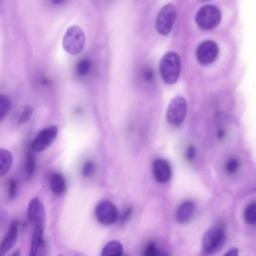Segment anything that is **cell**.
Instances as JSON below:
<instances>
[{
	"label": "cell",
	"mask_w": 256,
	"mask_h": 256,
	"mask_svg": "<svg viewBox=\"0 0 256 256\" xmlns=\"http://www.w3.org/2000/svg\"><path fill=\"white\" fill-rule=\"evenodd\" d=\"M62 45L64 50L71 55L81 53L85 46V34L82 28L77 25L68 27L63 36Z\"/></svg>",
	"instance_id": "4"
},
{
	"label": "cell",
	"mask_w": 256,
	"mask_h": 256,
	"mask_svg": "<svg viewBox=\"0 0 256 256\" xmlns=\"http://www.w3.org/2000/svg\"><path fill=\"white\" fill-rule=\"evenodd\" d=\"M226 232L223 224H215L208 229L202 238V255H211L218 252L225 243Z\"/></svg>",
	"instance_id": "2"
},
{
	"label": "cell",
	"mask_w": 256,
	"mask_h": 256,
	"mask_svg": "<svg viewBox=\"0 0 256 256\" xmlns=\"http://www.w3.org/2000/svg\"><path fill=\"white\" fill-rule=\"evenodd\" d=\"M11 256H20V252H19V250H17V251H15Z\"/></svg>",
	"instance_id": "28"
},
{
	"label": "cell",
	"mask_w": 256,
	"mask_h": 256,
	"mask_svg": "<svg viewBox=\"0 0 256 256\" xmlns=\"http://www.w3.org/2000/svg\"><path fill=\"white\" fill-rule=\"evenodd\" d=\"M58 135V127L56 125H51L45 127L40 132L37 133L33 141L31 142L30 148L33 152H42L47 149L56 139Z\"/></svg>",
	"instance_id": "8"
},
{
	"label": "cell",
	"mask_w": 256,
	"mask_h": 256,
	"mask_svg": "<svg viewBox=\"0 0 256 256\" xmlns=\"http://www.w3.org/2000/svg\"><path fill=\"white\" fill-rule=\"evenodd\" d=\"M194 210H195V205L192 201L187 200L181 203V205L178 207L176 212L177 221L179 223H186L190 221V219L194 214Z\"/></svg>",
	"instance_id": "13"
},
{
	"label": "cell",
	"mask_w": 256,
	"mask_h": 256,
	"mask_svg": "<svg viewBox=\"0 0 256 256\" xmlns=\"http://www.w3.org/2000/svg\"><path fill=\"white\" fill-rule=\"evenodd\" d=\"M101 256H124L123 255V246L121 242L117 240H112L108 242L101 253Z\"/></svg>",
	"instance_id": "15"
},
{
	"label": "cell",
	"mask_w": 256,
	"mask_h": 256,
	"mask_svg": "<svg viewBox=\"0 0 256 256\" xmlns=\"http://www.w3.org/2000/svg\"><path fill=\"white\" fill-rule=\"evenodd\" d=\"M18 237V223L17 221L11 222L6 235L4 236L1 246H0V255L4 256L16 243Z\"/></svg>",
	"instance_id": "12"
},
{
	"label": "cell",
	"mask_w": 256,
	"mask_h": 256,
	"mask_svg": "<svg viewBox=\"0 0 256 256\" xmlns=\"http://www.w3.org/2000/svg\"><path fill=\"white\" fill-rule=\"evenodd\" d=\"M187 109H188V105L184 97L176 96L172 98L166 110L167 122L174 126L180 125L186 117Z\"/></svg>",
	"instance_id": "7"
},
{
	"label": "cell",
	"mask_w": 256,
	"mask_h": 256,
	"mask_svg": "<svg viewBox=\"0 0 256 256\" xmlns=\"http://www.w3.org/2000/svg\"><path fill=\"white\" fill-rule=\"evenodd\" d=\"M143 256H168V254L162 249L158 248L154 242H149L144 249Z\"/></svg>",
	"instance_id": "18"
},
{
	"label": "cell",
	"mask_w": 256,
	"mask_h": 256,
	"mask_svg": "<svg viewBox=\"0 0 256 256\" xmlns=\"http://www.w3.org/2000/svg\"><path fill=\"white\" fill-rule=\"evenodd\" d=\"M10 106H11L10 100L4 94H1L0 95V120H2L6 116V114L10 110Z\"/></svg>",
	"instance_id": "19"
},
{
	"label": "cell",
	"mask_w": 256,
	"mask_h": 256,
	"mask_svg": "<svg viewBox=\"0 0 256 256\" xmlns=\"http://www.w3.org/2000/svg\"><path fill=\"white\" fill-rule=\"evenodd\" d=\"M194 154H195V150H194V148H193V147H189V149L187 150V153H186L187 157H188L189 159H192V158H193V156H194Z\"/></svg>",
	"instance_id": "27"
},
{
	"label": "cell",
	"mask_w": 256,
	"mask_h": 256,
	"mask_svg": "<svg viewBox=\"0 0 256 256\" xmlns=\"http://www.w3.org/2000/svg\"><path fill=\"white\" fill-rule=\"evenodd\" d=\"M27 216L28 220L33 225L32 237L43 239L45 227V209L39 198L34 197L29 201Z\"/></svg>",
	"instance_id": "3"
},
{
	"label": "cell",
	"mask_w": 256,
	"mask_h": 256,
	"mask_svg": "<svg viewBox=\"0 0 256 256\" xmlns=\"http://www.w3.org/2000/svg\"><path fill=\"white\" fill-rule=\"evenodd\" d=\"M223 256H238V249L237 248H231Z\"/></svg>",
	"instance_id": "26"
},
{
	"label": "cell",
	"mask_w": 256,
	"mask_h": 256,
	"mask_svg": "<svg viewBox=\"0 0 256 256\" xmlns=\"http://www.w3.org/2000/svg\"><path fill=\"white\" fill-rule=\"evenodd\" d=\"M13 156L9 150L1 149L0 150V176L7 174L12 166Z\"/></svg>",
	"instance_id": "16"
},
{
	"label": "cell",
	"mask_w": 256,
	"mask_h": 256,
	"mask_svg": "<svg viewBox=\"0 0 256 256\" xmlns=\"http://www.w3.org/2000/svg\"><path fill=\"white\" fill-rule=\"evenodd\" d=\"M177 11L172 3L165 4L159 11L155 20V28L160 35H168L175 23Z\"/></svg>",
	"instance_id": "6"
},
{
	"label": "cell",
	"mask_w": 256,
	"mask_h": 256,
	"mask_svg": "<svg viewBox=\"0 0 256 256\" xmlns=\"http://www.w3.org/2000/svg\"><path fill=\"white\" fill-rule=\"evenodd\" d=\"M40 256H41V255H40ZM42 256H44V255H42Z\"/></svg>",
	"instance_id": "29"
},
{
	"label": "cell",
	"mask_w": 256,
	"mask_h": 256,
	"mask_svg": "<svg viewBox=\"0 0 256 256\" xmlns=\"http://www.w3.org/2000/svg\"><path fill=\"white\" fill-rule=\"evenodd\" d=\"M90 67H91L90 61L88 59H82L78 62L76 66V72L78 75L84 76L90 71Z\"/></svg>",
	"instance_id": "21"
},
{
	"label": "cell",
	"mask_w": 256,
	"mask_h": 256,
	"mask_svg": "<svg viewBox=\"0 0 256 256\" xmlns=\"http://www.w3.org/2000/svg\"><path fill=\"white\" fill-rule=\"evenodd\" d=\"M152 173L157 182H168L172 176V169L170 163L165 159H155L152 163Z\"/></svg>",
	"instance_id": "11"
},
{
	"label": "cell",
	"mask_w": 256,
	"mask_h": 256,
	"mask_svg": "<svg viewBox=\"0 0 256 256\" xmlns=\"http://www.w3.org/2000/svg\"><path fill=\"white\" fill-rule=\"evenodd\" d=\"M218 53V45L212 40H205L198 45L196 49V58L200 64L208 65L216 60Z\"/></svg>",
	"instance_id": "10"
},
{
	"label": "cell",
	"mask_w": 256,
	"mask_h": 256,
	"mask_svg": "<svg viewBox=\"0 0 256 256\" xmlns=\"http://www.w3.org/2000/svg\"><path fill=\"white\" fill-rule=\"evenodd\" d=\"M15 193H16V182L13 179H11L8 182V194H9V197L13 198Z\"/></svg>",
	"instance_id": "25"
},
{
	"label": "cell",
	"mask_w": 256,
	"mask_h": 256,
	"mask_svg": "<svg viewBox=\"0 0 256 256\" xmlns=\"http://www.w3.org/2000/svg\"><path fill=\"white\" fill-rule=\"evenodd\" d=\"M239 167H240V162L235 157H231V158L227 159L225 162V170L229 174L235 173L239 169Z\"/></svg>",
	"instance_id": "20"
},
{
	"label": "cell",
	"mask_w": 256,
	"mask_h": 256,
	"mask_svg": "<svg viewBox=\"0 0 256 256\" xmlns=\"http://www.w3.org/2000/svg\"><path fill=\"white\" fill-rule=\"evenodd\" d=\"M244 220L250 225L256 224V202L248 204L244 210Z\"/></svg>",
	"instance_id": "17"
},
{
	"label": "cell",
	"mask_w": 256,
	"mask_h": 256,
	"mask_svg": "<svg viewBox=\"0 0 256 256\" xmlns=\"http://www.w3.org/2000/svg\"><path fill=\"white\" fill-rule=\"evenodd\" d=\"M221 21V12L214 5L202 6L195 15V22L203 30H211Z\"/></svg>",
	"instance_id": "5"
},
{
	"label": "cell",
	"mask_w": 256,
	"mask_h": 256,
	"mask_svg": "<svg viewBox=\"0 0 256 256\" xmlns=\"http://www.w3.org/2000/svg\"><path fill=\"white\" fill-rule=\"evenodd\" d=\"M94 169H95V166H94L93 162H91V161L86 162L85 165L83 166L82 174H83L84 176H89V175H91V174L94 172Z\"/></svg>",
	"instance_id": "24"
},
{
	"label": "cell",
	"mask_w": 256,
	"mask_h": 256,
	"mask_svg": "<svg viewBox=\"0 0 256 256\" xmlns=\"http://www.w3.org/2000/svg\"><path fill=\"white\" fill-rule=\"evenodd\" d=\"M34 168H35V161H34V157L32 155V151L31 153H29L26 157V162H25V169H26V173L28 176H31L34 172Z\"/></svg>",
	"instance_id": "22"
},
{
	"label": "cell",
	"mask_w": 256,
	"mask_h": 256,
	"mask_svg": "<svg viewBox=\"0 0 256 256\" xmlns=\"http://www.w3.org/2000/svg\"><path fill=\"white\" fill-rule=\"evenodd\" d=\"M32 113H33V109L30 106H26L19 116V121H18L19 124H23V123L27 122L30 119Z\"/></svg>",
	"instance_id": "23"
},
{
	"label": "cell",
	"mask_w": 256,
	"mask_h": 256,
	"mask_svg": "<svg viewBox=\"0 0 256 256\" xmlns=\"http://www.w3.org/2000/svg\"><path fill=\"white\" fill-rule=\"evenodd\" d=\"M49 183H50V188L55 195H58V196L62 195L66 190L65 178L60 173L52 174L50 177Z\"/></svg>",
	"instance_id": "14"
},
{
	"label": "cell",
	"mask_w": 256,
	"mask_h": 256,
	"mask_svg": "<svg viewBox=\"0 0 256 256\" xmlns=\"http://www.w3.org/2000/svg\"><path fill=\"white\" fill-rule=\"evenodd\" d=\"M118 210L116 206L108 201L102 200L95 207V217L103 225H111L118 219Z\"/></svg>",
	"instance_id": "9"
},
{
	"label": "cell",
	"mask_w": 256,
	"mask_h": 256,
	"mask_svg": "<svg viewBox=\"0 0 256 256\" xmlns=\"http://www.w3.org/2000/svg\"><path fill=\"white\" fill-rule=\"evenodd\" d=\"M159 72L162 80L169 85L176 83L181 72V58L178 53L169 51L159 62Z\"/></svg>",
	"instance_id": "1"
}]
</instances>
